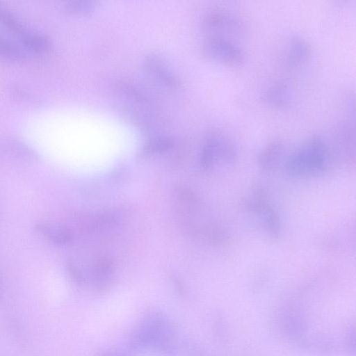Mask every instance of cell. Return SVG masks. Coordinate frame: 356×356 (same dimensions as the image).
<instances>
[{"label":"cell","instance_id":"cell-5","mask_svg":"<svg viewBox=\"0 0 356 356\" xmlns=\"http://www.w3.org/2000/svg\"><path fill=\"white\" fill-rule=\"evenodd\" d=\"M204 54L221 64L238 67L245 59L243 50L230 38L220 35H207L202 44Z\"/></svg>","mask_w":356,"mask_h":356},{"label":"cell","instance_id":"cell-7","mask_svg":"<svg viewBox=\"0 0 356 356\" xmlns=\"http://www.w3.org/2000/svg\"><path fill=\"white\" fill-rule=\"evenodd\" d=\"M144 68L148 76L160 86L175 89L179 81L168 65L159 56L152 54L144 60Z\"/></svg>","mask_w":356,"mask_h":356},{"label":"cell","instance_id":"cell-3","mask_svg":"<svg viewBox=\"0 0 356 356\" xmlns=\"http://www.w3.org/2000/svg\"><path fill=\"white\" fill-rule=\"evenodd\" d=\"M236 156V145L228 136L219 131H212L206 135L200 154V163L203 168H211L218 162L232 164Z\"/></svg>","mask_w":356,"mask_h":356},{"label":"cell","instance_id":"cell-6","mask_svg":"<svg viewBox=\"0 0 356 356\" xmlns=\"http://www.w3.org/2000/svg\"><path fill=\"white\" fill-rule=\"evenodd\" d=\"M204 30L207 35L228 38V34L239 33L243 30V22L238 16L222 9L213 10L204 17Z\"/></svg>","mask_w":356,"mask_h":356},{"label":"cell","instance_id":"cell-10","mask_svg":"<svg viewBox=\"0 0 356 356\" xmlns=\"http://www.w3.org/2000/svg\"><path fill=\"white\" fill-rule=\"evenodd\" d=\"M286 44L284 60L287 65L297 66L309 58L311 48L307 41L301 35H291Z\"/></svg>","mask_w":356,"mask_h":356},{"label":"cell","instance_id":"cell-1","mask_svg":"<svg viewBox=\"0 0 356 356\" xmlns=\"http://www.w3.org/2000/svg\"><path fill=\"white\" fill-rule=\"evenodd\" d=\"M328 146L320 135H313L301 143L288 157L286 170L295 177L320 174L326 166Z\"/></svg>","mask_w":356,"mask_h":356},{"label":"cell","instance_id":"cell-17","mask_svg":"<svg viewBox=\"0 0 356 356\" xmlns=\"http://www.w3.org/2000/svg\"><path fill=\"white\" fill-rule=\"evenodd\" d=\"M0 56L12 60H23L26 53L13 41L0 36Z\"/></svg>","mask_w":356,"mask_h":356},{"label":"cell","instance_id":"cell-4","mask_svg":"<svg viewBox=\"0 0 356 356\" xmlns=\"http://www.w3.org/2000/svg\"><path fill=\"white\" fill-rule=\"evenodd\" d=\"M245 209L259 217L263 229L272 238H277L280 233V220L270 201L264 187L254 188L244 203Z\"/></svg>","mask_w":356,"mask_h":356},{"label":"cell","instance_id":"cell-14","mask_svg":"<svg viewBox=\"0 0 356 356\" xmlns=\"http://www.w3.org/2000/svg\"><path fill=\"white\" fill-rule=\"evenodd\" d=\"M1 148L3 152L21 159L28 160L38 159V155L32 149L18 140H6L1 145Z\"/></svg>","mask_w":356,"mask_h":356},{"label":"cell","instance_id":"cell-8","mask_svg":"<svg viewBox=\"0 0 356 356\" xmlns=\"http://www.w3.org/2000/svg\"><path fill=\"white\" fill-rule=\"evenodd\" d=\"M355 124L351 120L339 121L333 128L332 136L337 149L347 159L355 156Z\"/></svg>","mask_w":356,"mask_h":356},{"label":"cell","instance_id":"cell-2","mask_svg":"<svg viewBox=\"0 0 356 356\" xmlns=\"http://www.w3.org/2000/svg\"><path fill=\"white\" fill-rule=\"evenodd\" d=\"M175 341V330L169 320L161 313L152 312L142 321L133 336L136 348L168 352Z\"/></svg>","mask_w":356,"mask_h":356},{"label":"cell","instance_id":"cell-20","mask_svg":"<svg viewBox=\"0 0 356 356\" xmlns=\"http://www.w3.org/2000/svg\"><path fill=\"white\" fill-rule=\"evenodd\" d=\"M98 356H129L124 353L118 352H102Z\"/></svg>","mask_w":356,"mask_h":356},{"label":"cell","instance_id":"cell-11","mask_svg":"<svg viewBox=\"0 0 356 356\" xmlns=\"http://www.w3.org/2000/svg\"><path fill=\"white\" fill-rule=\"evenodd\" d=\"M35 229L54 245H65L72 241V232L67 227L59 224L40 221L35 225Z\"/></svg>","mask_w":356,"mask_h":356},{"label":"cell","instance_id":"cell-16","mask_svg":"<svg viewBox=\"0 0 356 356\" xmlns=\"http://www.w3.org/2000/svg\"><path fill=\"white\" fill-rule=\"evenodd\" d=\"M113 266L111 261L102 259L99 261L94 273L95 283L99 289H105L110 283L113 276Z\"/></svg>","mask_w":356,"mask_h":356},{"label":"cell","instance_id":"cell-18","mask_svg":"<svg viewBox=\"0 0 356 356\" xmlns=\"http://www.w3.org/2000/svg\"><path fill=\"white\" fill-rule=\"evenodd\" d=\"M96 2L86 0H74L68 1L65 5L67 11L76 14H86L92 11Z\"/></svg>","mask_w":356,"mask_h":356},{"label":"cell","instance_id":"cell-19","mask_svg":"<svg viewBox=\"0 0 356 356\" xmlns=\"http://www.w3.org/2000/svg\"><path fill=\"white\" fill-rule=\"evenodd\" d=\"M0 22L9 30L20 34L26 31L23 25L10 13L0 9Z\"/></svg>","mask_w":356,"mask_h":356},{"label":"cell","instance_id":"cell-15","mask_svg":"<svg viewBox=\"0 0 356 356\" xmlns=\"http://www.w3.org/2000/svg\"><path fill=\"white\" fill-rule=\"evenodd\" d=\"M174 145V140L170 136H159L149 139L144 145L145 155L162 154L170 149Z\"/></svg>","mask_w":356,"mask_h":356},{"label":"cell","instance_id":"cell-9","mask_svg":"<svg viewBox=\"0 0 356 356\" xmlns=\"http://www.w3.org/2000/svg\"><path fill=\"white\" fill-rule=\"evenodd\" d=\"M261 98L268 106L286 108L293 102V94L288 83L275 81L267 86L261 92Z\"/></svg>","mask_w":356,"mask_h":356},{"label":"cell","instance_id":"cell-12","mask_svg":"<svg viewBox=\"0 0 356 356\" xmlns=\"http://www.w3.org/2000/svg\"><path fill=\"white\" fill-rule=\"evenodd\" d=\"M284 153V145L281 141L269 142L263 147L257 156L258 165L264 170H273L279 165Z\"/></svg>","mask_w":356,"mask_h":356},{"label":"cell","instance_id":"cell-13","mask_svg":"<svg viewBox=\"0 0 356 356\" xmlns=\"http://www.w3.org/2000/svg\"><path fill=\"white\" fill-rule=\"evenodd\" d=\"M21 39L25 49L35 54H44L51 47L49 38L41 33L25 31Z\"/></svg>","mask_w":356,"mask_h":356}]
</instances>
